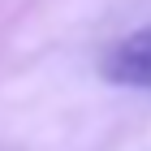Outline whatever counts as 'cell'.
I'll list each match as a JSON object with an SVG mask.
<instances>
[{
    "instance_id": "cell-1",
    "label": "cell",
    "mask_w": 151,
    "mask_h": 151,
    "mask_svg": "<svg viewBox=\"0 0 151 151\" xmlns=\"http://www.w3.org/2000/svg\"><path fill=\"white\" fill-rule=\"evenodd\" d=\"M99 73L116 86H151V26L112 43L99 60Z\"/></svg>"
}]
</instances>
